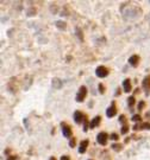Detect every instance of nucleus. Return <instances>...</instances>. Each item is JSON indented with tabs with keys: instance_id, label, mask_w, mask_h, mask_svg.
Wrapping results in <instances>:
<instances>
[{
	"instance_id": "1",
	"label": "nucleus",
	"mask_w": 150,
	"mask_h": 160,
	"mask_svg": "<svg viewBox=\"0 0 150 160\" xmlns=\"http://www.w3.org/2000/svg\"><path fill=\"white\" fill-rule=\"evenodd\" d=\"M86 96H87V87L81 85L79 88V90H78V94H76V101L81 103V102H83V100L86 98Z\"/></svg>"
},
{
	"instance_id": "2",
	"label": "nucleus",
	"mask_w": 150,
	"mask_h": 160,
	"mask_svg": "<svg viewBox=\"0 0 150 160\" xmlns=\"http://www.w3.org/2000/svg\"><path fill=\"white\" fill-rule=\"evenodd\" d=\"M107 140H109V134L106 133V132H100L96 135V141L101 146H105L107 144Z\"/></svg>"
},
{
	"instance_id": "3",
	"label": "nucleus",
	"mask_w": 150,
	"mask_h": 160,
	"mask_svg": "<svg viewBox=\"0 0 150 160\" xmlns=\"http://www.w3.org/2000/svg\"><path fill=\"white\" fill-rule=\"evenodd\" d=\"M61 127H62V133L65 135V138H67V139H72L73 136V131H72V127L67 125L66 122H62L61 123Z\"/></svg>"
},
{
	"instance_id": "4",
	"label": "nucleus",
	"mask_w": 150,
	"mask_h": 160,
	"mask_svg": "<svg viewBox=\"0 0 150 160\" xmlns=\"http://www.w3.org/2000/svg\"><path fill=\"white\" fill-rule=\"evenodd\" d=\"M110 74L109 69L106 67H104V65H100V67H98L96 69V77H100V78H104V77H106L107 75Z\"/></svg>"
},
{
	"instance_id": "5",
	"label": "nucleus",
	"mask_w": 150,
	"mask_h": 160,
	"mask_svg": "<svg viewBox=\"0 0 150 160\" xmlns=\"http://www.w3.org/2000/svg\"><path fill=\"white\" fill-rule=\"evenodd\" d=\"M116 114H117V106H116V102L113 101L111 103V106L106 109V116L107 118H113Z\"/></svg>"
},
{
	"instance_id": "6",
	"label": "nucleus",
	"mask_w": 150,
	"mask_h": 160,
	"mask_svg": "<svg viewBox=\"0 0 150 160\" xmlns=\"http://www.w3.org/2000/svg\"><path fill=\"white\" fill-rule=\"evenodd\" d=\"M142 85H143V89L145 92V95L148 96L150 94V75H147L144 77V80L142 82Z\"/></svg>"
},
{
	"instance_id": "7",
	"label": "nucleus",
	"mask_w": 150,
	"mask_h": 160,
	"mask_svg": "<svg viewBox=\"0 0 150 160\" xmlns=\"http://www.w3.org/2000/svg\"><path fill=\"white\" fill-rule=\"evenodd\" d=\"M85 118H86V115H85L82 112H80V110H76V112L74 113V121H75V123H78V125H80L81 122H83Z\"/></svg>"
},
{
	"instance_id": "8",
	"label": "nucleus",
	"mask_w": 150,
	"mask_h": 160,
	"mask_svg": "<svg viewBox=\"0 0 150 160\" xmlns=\"http://www.w3.org/2000/svg\"><path fill=\"white\" fill-rule=\"evenodd\" d=\"M139 61H141V57H139L138 55H132V56L129 58V64H130L131 67L137 68L138 67V64H139Z\"/></svg>"
},
{
	"instance_id": "9",
	"label": "nucleus",
	"mask_w": 150,
	"mask_h": 160,
	"mask_svg": "<svg viewBox=\"0 0 150 160\" xmlns=\"http://www.w3.org/2000/svg\"><path fill=\"white\" fill-rule=\"evenodd\" d=\"M139 129H150V122H141L134 126V131H139Z\"/></svg>"
},
{
	"instance_id": "10",
	"label": "nucleus",
	"mask_w": 150,
	"mask_h": 160,
	"mask_svg": "<svg viewBox=\"0 0 150 160\" xmlns=\"http://www.w3.org/2000/svg\"><path fill=\"white\" fill-rule=\"evenodd\" d=\"M123 89L125 93H130L131 89H132V85H131V80L129 78H125L123 81Z\"/></svg>"
},
{
	"instance_id": "11",
	"label": "nucleus",
	"mask_w": 150,
	"mask_h": 160,
	"mask_svg": "<svg viewBox=\"0 0 150 160\" xmlns=\"http://www.w3.org/2000/svg\"><path fill=\"white\" fill-rule=\"evenodd\" d=\"M89 145V141L88 140H82L81 142H80V146H79V152L83 154L86 151H87V147Z\"/></svg>"
},
{
	"instance_id": "12",
	"label": "nucleus",
	"mask_w": 150,
	"mask_h": 160,
	"mask_svg": "<svg viewBox=\"0 0 150 160\" xmlns=\"http://www.w3.org/2000/svg\"><path fill=\"white\" fill-rule=\"evenodd\" d=\"M100 121H101V118L98 115V116H96L94 119H92V121H91V128H96V127H98L99 125H100Z\"/></svg>"
},
{
	"instance_id": "13",
	"label": "nucleus",
	"mask_w": 150,
	"mask_h": 160,
	"mask_svg": "<svg viewBox=\"0 0 150 160\" xmlns=\"http://www.w3.org/2000/svg\"><path fill=\"white\" fill-rule=\"evenodd\" d=\"M62 81L60 80V78H54L53 80V88L54 89H60V88H62Z\"/></svg>"
},
{
	"instance_id": "14",
	"label": "nucleus",
	"mask_w": 150,
	"mask_h": 160,
	"mask_svg": "<svg viewBox=\"0 0 150 160\" xmlns=\"http://www.w3.org/2000/svg\"><path fill=\"white\" fill-rule=\"evenodd\" d=\"M56 26H57V28H60V30H66L67 24L65 22H62V20H58V22H56Z\"/></svg>"
},
{
	"instance_id": "15",
	"label": "nucleus",
	"mask_w": 150,
	"mask_h": 160,
	"mask_svg": "<svg viewBox=\"0 0 150 160\" xmlns=\"http://www.w3.org/2000/svg\"><path fill=\"white\" fill-rule=\"evenodd\" d=\"M75 32H76V36L79 37V39L81 40V42H83V33H82L81 28H80V27H76V28H75Z\"/></svg>"
},
{
	"instance_id": "16",
	"label": "nucleus",
	"mask_w": 150,
	"mask_h": 160,
	"mask_svg": "<svg viewBox=\"0 0 150 160\" xmlns=\"http://www.w3.org/2000/svg\"><path fill=\"white\" fill-rule=\"evenodd\" d=\"M135 103H136L135 96H130V97L127 98V105H129V107H134L135 106Z\"/></svg>"
},
{
	"instance_id": "17",
	"label": "nucleus",
	"mask_w": 150,
	"mask_h": 160,
	"mask_svg": "<svg viewBox=\"0 0 150 160\" xmlns=\"http://www.w3.org/2000/svg\"><path fill=\"white\" fill-rule=\"evenodd\" d=\"M89 127H91V123H88L87 116H86V118H85V120H83V132H87V131L89 129Z\"/></svg>"
},
{
	"instance_id": "18",
	"label": "nucleus",
	"mask_w": 150,
	"mask_h": 160,
	"mask_svg": "<svg viewBox=\"0 0 150 160\" xmlns=\"http://www.w3.org/2000/svg\"><path fill=\"white\" fill-rule=\"evenodd\" d=\"M111 147H112V149H114V151H117V152H120V151L123 149V147H122L120 144H113Z\"/></svg>"
},
{
	"instance_id": "19",
	"label": "nucleus",
	"mask_w": 150,
	"mask_h": 160,
	"mask_svg": "<svg viewBox=\"0 0 150 160\" xmlns=\"http://www.w3.org/2000/svg\"><path fill=\"white\" fill-rule=\"evenodd\" d=\"M129 128H130V127H129V125H127V123H126V125H124L123 127H122V131H120L122 134H124V135H125V134H127V132H129Z\"/></svg>"
},
{
	"instance_id": "20",
	"label": "nucleus",
	"mask_w": 150,
	"mask_h": 160,
	"mask_svg": "<svg viewBox=\"0 0 150 160\" xmlns=\"http://www.w3.org/2000/svg\"><path fill=\"white\" fill-rule=\"evenodd\" d=\"M131 120L134 121V122H141V121H142V118H141V115L136 114V115H134V116H132V119H131Z\"/></svg>"
},
{
	"instance_id": "21",
	"label": "nucleus",
	"mask_w": 150,
	"mask_h": 160,
	"mask_svg": "<svg viewBox=\"0 0 150 160\" xmlns=\"http://www.w3.org/2000/svg\"><path fill=\"white\" fill-rule=\"evenodd\" d=\"M119 122H120V123H122L123 126L127 123V121H126V118H125V115H120V116H119Z\"/></svg>"
},
{
	"instance_id": "22",
	"label": "nucleus",
	"mask_w": 150,
	"mask_h": 160,
	"mask_svg": "<svg viewBox=\"0 0 150 160\" xmlns=\"http://www.w3.org/2000/svg\"><path fill=\"white\" fill-rule=\"evenodd\" d=\"M144 107H145V102H144V101H141V102L138 103V106H137V109L141 112V110H143Z\"/></svg>"
},
{
	"instance_id": "23",
	"label": "nucleus",
	"mask_w": 150,
	"mask_h": 160,
	"mask_svg": "<svg viewBox=\"0 0 150 160\" xmlns=\"http://www.w3.org/2000/svg\"><path fill=\"white\" fill-rule=\"evenodd\" d=\"M98 88H99V93H100V94H105V85H104L103 83H100V84L98 85Z\"/></svg>"
},
{
	"instance_id": "24",
	"label": "nucleus",
	"mask_w": 150,
	"mask_h": 160,
	"mask_svg": "<svg viewBox=\"0 0 150 160\" xmlns=\"http://www.w3.org/2000/svg\"><path fill=\"white\" fill-rule=\"evenodd\" d=\"M75 145H76V138H72L70 141H69V146L75 147Z\"/></svg>"
},
{
	"instance_id": "25",
	"label": "nucleus",
	"mask_w": 150,
	"mask_h": 160,
	"mask_svg": "<svg viewBox=\"0 0 150 160\" xmlns=\"http://www.w3.org/2000/svg\"><path fill=\"white\" fill-rule=\"evenodd\" d=\"M110 139H112V140H116V141H117V140L119 139V135H118L117 133H112L111 135H110Z\"/></svg>"
},
{
	"instance_id": "26",
	"label": "nucleus",
	"mask_w": 150,
	"mask_h": 160,
	"mask_svg": "<svg viewBox=\"0 0 150 160\" xmlns=\"http://www.w3.org/2000/svg\"><path fill=\"white\" fill-rule=\"evenodd\" d=\"M6 160H17V155H9Z\"/></svg>"
},
{
	"instance_id": "27",
	"label": "nucleus",
	"mask_w": 150,
	"mask_h": 160,
	"mask_svg": "<svg viewBox=\"0 0 150 160\" xmlns=\"http://www.w3.org/2000/svg\"><path fill=\"white\" fill-rule=\"evenodd\" d=\"M60 160H70V158H69L68 155H62V157H61V159Z\"/></svg>"
},
{
	"instance_id": "28",
	"label": "nucleus",
	"mask_w": 150,
	"mask_h": 160,
	"mask_svg": "<svg viewBox=\"0 0 150 160\" xmlns=\"http://www.w3.org/2000/svg\"><path fill=\"white\" fill-rule=\"evenodd\" d=\"M49 160H56V158H55V157H50V158H49Z\"/></svg>"
},
{
	"instance_id": "29",
	"label": "nucleus",
	"mask_w": 150,
	"mask_h": 160,
	"mask_svg": "<svg viewBox=\"0 0 150 160\" xmlns=\"http://www.w3.org/2000/svg\"><path fill=\"white\" fill-rule=\"evenodd\" d=\"M147 116H149L150 118V113H147Z\"/></svg>"
},
{
	"instance_id": "30",
	"label": "nucleus",
	"mask_w": 150,
	"mask_h": 160,
	"mask_svg": "<svg viewBox=\"0 0 150 160\" xmlns=\"http://www.w3.org/2000/svg\"><path fill=\"white\" fill-rule=\"evenodd\" d=\"M89 160H92V159H89Z\"/></svg>"
}]
</instances>
